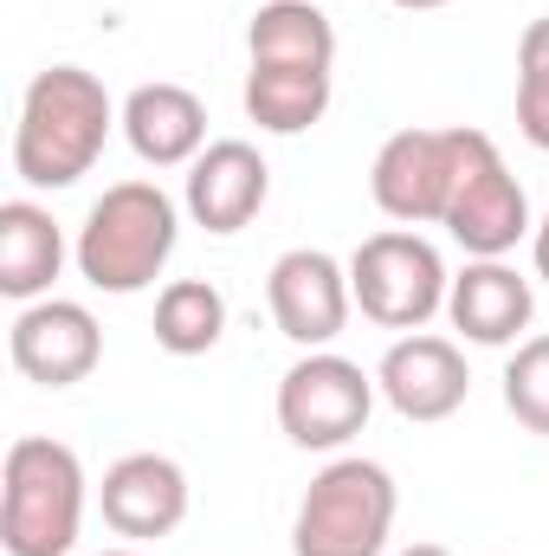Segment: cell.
<instances>
[{"mask_svg":"<svg viewBox=\"0 0 549 556\" xmlns=\"http://www.w3.org/2000/svg\"><path fill=\"white\" fill-rule=\"evenodd\" d=\"M124 124V111L111 104L104 78L85 65H46L33 72L26 98H20V124H13V175L26 188H72L98 168L111 130Z\"/></svg>","mask_w":549,"mask_h":556,"instance_id":"1","label":"cell"},{"mask_svg":"<svg viewBox=\"0 0 549 556\" xmlns=\"http://www.w3.org/2000/svg\"><path fill=\"white\" fill-rule=\"evenodd\" d=\"M181 201L155 181H111L78 240H72V266L91 291H111V298H137L149 291L162 266L175 260V240H181Z\"/></svg>","mask_w":549,"mask_h":556,"instance_id":"2","label":"cell"},{"mask_svg":"<svg viewBox=\"0 0 549 556\" xmlns=\"http://www.w3.org/2000/svg\"><path fill=\"white\" fill-rule=\"evenodd\" d=\"M85 459L65 440L20 433L0 466V551L7 556H72L85 531Z\"/></svg>","mask_w":549,"mask_h":556,"instance_id":"3","label":"cell"},{"mask_svg":"<svg viewBox=\"0 0 549 556\" xmlns=\"http://www.w3.org/2000/svg\"><path fill=\"white\" fill-rule=\"evenodd\" d=\"M395 472L382 459L343 453L304 485L291 518V556H382L395 538Z\"/></svg>","mask_w":549,"mask_h":556,"instance_id":"4","label":"cell"},{"mask_svg":"<svg viewBox=\"0 0 549 556\" xmlns=\"http://www.w3.org/2000/svg\"><path fill=\"white\" fill-rule=\"evenodd\" d=\"M349 291L356 311L382 330H426L446 311L452 273L439 260L433 240H420L413 227H382L349 253Z\"/></svg>","mask_w":549,"mask_h":556,"instance_id":"5","label":"cell"},{"mask_svg":"<svg viewBox=\"0 0 549 556\" xmlns=\"http://www.w3.org/2000/svg\"><path fill=\"white\" fill-rule=\"evenodd\" d=\"M375 376L336 350H304L278 376V427L304 453H343L375 415Z\"/></svg>","mask_w":549,"mask_h":556,"instance_id":"6","label":"cell"},{"mask_svg":"<svg viewBox=\"0 0 549 556\" xmlns=\"http://www.w3.org/2000/svg\"><path fill=\"white\" fill-rule=\"evenodd\" d=\"M485 130H395L369 162V194L395 227H439Z\"/></svg>","mask_w":549,"mask_h":556,"instance_id":"7","label":"cell"},{"mask_svg":"<svg viewBox=\"0 0 549 556\" xmlns=\"http://www.w3.org/2000/svg\"><path fill=\"white\" fill-rule=\"evenodd\" d=\"M439 227L465 247V260H505V253H518V240L537 233L531 194H524V181L505 168V155H498L491 137H478V149H472V162H465V175H459V188H452Z\"/></svg>","mask_w":549,"mask_h":556,"instance_id":"8","label":"cell"},{"mask_svg":"<svg viewBox=\"0 0 549 556\" xmlns=\"http://www.w3.org/2000/svg\"><path fill=\"white\" fill-rule=\"evenodd\" d=\"M266 304H272L278 337H291L297 350H330L349 330V311H356L349 266L323 247H291L266 273Z\"/></svg>","mask_w":549,"mask_h":556,"instance_id":"9","label":"cell"},{"mask_svg":"<svg viewBox=\"0 0 549 556\" xmlns=\"http://www.w3.org/2000/svg\"><path fill=\"white\" fill-rule=\"evenodd\" d=\"M7 356L39 389H78L104 363V330L78 298H39V304H20L7 330Z\"/></svg>","mask_w":549,"mask_h":556,"instance_id":"10","label":"cell"},{"mask_svg":"<svg viewBox=\"0 0 549 556\" xmlns=\"http://www.w3.org/2000/svg\"><path fill=\"white\" fill-rule=\"evenodd\" d=\"M375 389L382 402L413 427H433V420H452L472 395V369H465V350L452 337H433V330H408L388 343V356L375 363Z\"/></svg>","mask_w":549,"mask_h":556,"instance_id":"11","label":"cell"},{"mask_svg":"<svg viewBox=\"0 0 549 556\" xmlns=\"http://www.w3.org/2000/svg\"><path fill=\"white\" fill-rule=\"evenodd\" d=\"M98 511L124 544H162L188 525V472L168 453H124L104 466Z\"/></svg>","mask_w":549,"mask_h":556,"instance_id":"12","label":"cell"},{"mask_svg":"<svg viewBox=\"0 0 549 556\" xmlns=\"http://www.w3.org/2000/svg\"><path fill=\"white\" fill-rule=\"evenodd\" d=\"M266 194H272V168H266V155H259L246 137H220V142H207V149L188 162L181 207H188L194 227H207V233L227 240V233H246V227L259 220Z\"/></svg>","mask_w":549,"mask_h":556,"instance_id":"13","label":"cell"},{"mask_svg":"<svg viewBox=\"0 0 549 556\" xmlns=\"http://www.w3.org/2000/svg\"><path fill=\"white\" fill-rule=\"evenodd\" d=\"M446 317L465 343L505 350V343H524L537 317V291L505 260H465V273H452V291H446Z\"/></svg>","mask_w":549,"mask_h":556,"instance_id":"14","label":"cell"},{"mask_svg":"<svg viewBox=\"0 0 549 556\" xmlns=\"http://www.w3.org/2000/svg\"><path fill=\"white\" fill-rule=\"evenodd\" d=\"M124 142L149 168H188L207 149V104L188 85H168V78L137 85L124 98Z\"/></svg>","mask_w":549,"mask_h":556,"instance_id":"15","label":"cell"},{"mask_svg":"<svg viewBox=\"0 0 549 556\" xmlns=\"http://www.w3.org/2000/svg\"><path fill=\"white\" fill-rule=\"evenodd\" d=\"M72 247H65V227L52 220V207L39 201H0V291L13 304H39L52 298V285L65 273Z\"/></svg>","mask_w":549,"mask_h":556,"instance_id":"16","label":"cell"},{"mask_svg":"<svg viewBox=\"0 0 549 556\" xmlns=\"http://www.w3.org/2000/svg\"><path fill=\"white\" fill-rule=\"evenodd\" d=\"M253 65H304V72H336V26L317 0H266L246 26Z\"/></svg>","mask_w":549,"mask_h":556,"instance_id":"17","label":"cell"},{"mask_svg":"<svg viewBox=\"0 0 549 556\" xmlns=\"http://www.w3.org/2000/svg\"><path fill=\"white\" fill-rule=\"evenodd\" d=\"M336 98V72H304V65H253L246 72V117L266 130V137H304L310 124H323Z\"/></svg>","mask_w":549,"mask_h":556,"instance_id":"18","label":"cell"},{"mask_svg":"<svg viewBox=\"0 0 549 556\" xmlns=\"http://www.w3.org/2000/svg\"><path fill=\"white\" fill-rule=\"evenodd\" d=\"M227 337V291L214 278H175L155 298V343L168 356H207Z\"/></svg>","mask_w":549,"mask_h":556,"instance_id":"19","label":"cell"},{"mask_svg":"<svg viewBox=\"0 0 549 556\" xmlns=\"http://www.w3.org/2000/svg\"><path fill=\"white\" fill-rule=\"evenodd\" d=\"M518 130L549 155V13H537L518 39Z\"/></svg>","mask_w":549,"mask_h":556,"instance_id":"20","label":"cell"},{"mask_svg":"<svg viewBox=\"0 0 549 556\" xmlns=\"http://www.w3.org/2000/svg\"><path fill=\"white\" fill-rule=\"evenodd\" d=\"M505 408L518 415V427H531V433L549 440V330L544 337H524L518 356L505 363Z\"/></svg>","mask_w":549,"mask_h":556,"instance_id":"21","label":"cell"},{"mask_svg":"<svg viewBox=\"0 0 549 556\" xmlns=\"http://www.w3.org/2000/svg\"><path fill=\"white\" fill-rule=\"evenodd\" d=\"M531 266H537V278L549 285V214L537 220V233H531Z\"/></svg>","mask_w":549,"mask_h":556,"instance_id":"22","label":"cell"},{"mask_svg":"<svg viewBox=\"0 0 549 556\" xmlns=\"http://www.w3.org/2000/svg\"><path fill=\"white\" fill-rule=\"evenodd\" d=\"M388 7H401V13H433V7H446V0H388Z\"/></svg>","mask_w":549,"mask_h":556,"instance_id":"23","label":"cell"},{"mask_svg":"<svg viewBox=\"0 0 549 556\" xmlns=\"http://www.w3.org/2000/svg\"><path fill=\"white\" fill-rule=\"evenodd\" d=\"M401 556H452V551H446V544H408Z\"/></svg>","mask_w":549,"mask_h":556,"instance_id":"24","label":"cell"},{"mask_svg":"<svg viewBox=\"0 0 549 556\" xmlns=\"http://www.w3.org/2000/svg\"><path fill=\"white\" fill-rule=\"evenodd\" d=\"M98 556H142L137 544H124V551H98Z\"/></svg>","mask_w":549,"mask_h":556,"instance_id":"25","label":"cell"}]
</instances>
